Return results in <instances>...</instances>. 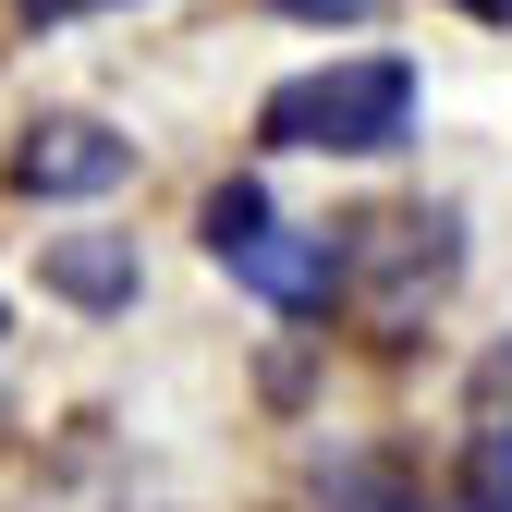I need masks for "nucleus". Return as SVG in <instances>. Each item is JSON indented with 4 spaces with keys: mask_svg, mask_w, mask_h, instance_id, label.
<instances>
[{
    "mask_svg": "<svg viewBox=\"0 0 512 512\" xmlns=\"http://www.w3.org/2000/svg\"><path fill=\"white\" fill-rule=\"evenodd\" d=\"M37 281L61 293V305H86V317H122V305H135V232H61L49 256H37Z\"/></svg>",
    "mask_w": 512,
    "mask_h": 512,
    "instance_id": "nucleus-5",
    "label": "nucleus"
},
{
    "mask_svg": "<svg viewBox=\"0 0 512 512\" xmlns=\"http://www.w3.org/2000/svg\"><path fill=\"white\" fill-rule=\"evenodd\" d=\"M452 512H512V403L476 415V439H464V500Z\"/></svg>",
    "mask_w": 512,
    "mask_h": 512,
    "instance_id": "nucleus-6",
    "label": "nucleus"
},
{
    "mask_svg": "<svg viewBox=\"0 0 512 512\" xmlns=\"http://www.w3.org/2000/svg\"><path fill=\"white\" fill-rule=\"evenodd\" d=\"M122 183H135V135H110L86 110H49L13 135V196H37V208H86V196H122Z\"/></svg>",
    "mask_w": 512,
    "mask_h": 512,
    "instance_id": "nucleus-4",
    "label": "nucleus"
},
{
    "mask_svg": "<svg viewBox=\"0 0 512 512\" xmlns=\"http://www.w3.org/2000/svg\"><path fill=\"white\" fill-rule=\"evenodd\" d=\"M464 269V220L452 208H378V220H342V305H366L378 342H415L427 305L452 293Z\"/></svg>",
    "mask_w": 512,
    "mask_h": 512,
    "instance_id": "nucleus-2",
    "label": "nucleus"
},
{
    "mask_svg": "<svg viewBox=\"0 0 512 512\" xmlns=\"http://www.w3.org/2000/svg\"><path fill=\"white\" fill-rule=\"evenodd\" d=\"M208 256L256 293V305H281V317H330L342 305V232H293L269 208V183H220V196L196 208Z\"/></svg>",
    "mask_w": 512,
    "mask_h": 512,
    "instance_id": "nucleus-3",
    "label": "nucleus"
},
{
    "mask_svg": "<svg viewBox=\"0 0 512 512\" xmlns=\"http://www.w3.org/2000/svg\"><path fill=\"white\" fill-rule=\"evenodd\" d=\"M330 512H439V500L403 488V476H378V464H342V476H330Z\"/></svg>",
    "mask_w": 512,
    "mask_h": 512,
    "instance_id": "nucleus-7",
    "label": "nucleus"
},
{
    "mask_svg": "<svg viewBox=\"0 0 512 512\" xmlns=\"http://www.w3.org/2000/svg\"><path fill=\"white\" fill-rule=\"evenodd\" d=\"M25 25H74V13H122V0H13Z\"/></svg>",
    "mask_w": 512,
    "mask_h": 512,
    "instance_id": "nucleus-9",
    "label": "nucleus"
},
{
    "mask_svg": "<svg viewBox=\"0 0 512 512\" xmlns=\"http://www.w3.org/2000/svg\"><path fill=\"white\" fill-rule=\"evenodd\" d=\"M256 135L293 159H391L415 135V61L354 49V61H317V74H281L256 98Z\"/></svg>",
    "mask_w": 512,
    "mask_h": 512,
    "instance_id": "nucleus-1",
    "label": "nucleus"
},
{
    "mask_svg": "<svg viewBox=\"0 0 512 512\" xmlns=\"http://www.w3.org/2000/svg\"><path fill=\"white\" fill-rule=\"evenodd\" d=\"M488 378H500V391H512V342H500V354H488Z\"/></svg>",
    "mask_w": 512,
    "mask_h": 512,
    "instance_id": "nucleus-11",
    "label": "nucleus"
},
{
    "mask_svg": "<svg viewBox=\"0 0 512 512\" xmlns=\"http://www.w3.org/2000/svg\"><path fill=\"white\" fill-rule=\"evenodd\" d=\"M452 13H488V25H512V0H452Z\"/></svg>",
    "mask_w": 512,
    "mask_h": 512,
    "instance_id": "nucleus-10",
    "label": "nucleus"
},
{
    "mask_svg": "<svg viewBox=\"0 0 512 512\" xmlns=\"http://www.w3.org/2000/svg\"><path fill=\"white\" fill-rule=\"evenodd\" d=\"M269 13H293V25H366L378 0H269Z\"/></svg>",
    "mask_w": 512,
    "mask_h": 512,
    "instance_id": "nucleus-8",
    "label": "nucleus"
}]
</instances>
